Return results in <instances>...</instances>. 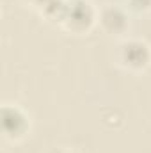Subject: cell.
Instances as JSON below:
<instances>
[{
	"label": "cell",
	"instance_id": "8992f818",
	"mask_svg": "<svg viewBox=\"0 0 151 153\" xmlns=\"http://www.w3.org/2000/svg\"><path fill=\"white\" fill-rule=\"evenodd\" d=\"M27 7H30V9H34V11H38L39 14L44 11V7L52 2V0H21Z\"/></svg>",
	"mask_w": 151,
	"mask_h": 153
},
{
	"label": "cell",
	"instance_id": "3957f363",
	"mask_svg": "<svg viewBox=\"0 0 151 153\" xmlns=\"http://www.w3.org/2000/svg\"><path fill=\"white\" fill-rule=\"evenodd\" d=\"M0 126L7 141L20 143L30 134L32 119H30V114L21 105L5 102L2 103V109H0Z\"/></svg>",
	"mask_w": 151,
	"mask_h": 153
},
{
	"label": "cell",
	"instance_id": "7a4b0ae2",
	"mask_svg": "<svg viewBox=\"0 0 151 153\" xmlns=\"http://www.w3.org/2000/svg\"><path fill=\"white\" fill-rule=\"evenodd\" d=\"M115 61L126 71H146L151 66V45L141 38H124L117 46Z\"/></svg>",
	"mask_w": 151,
	"mask_h": 153
},
{
	"label": "cell",
	"instance_id": "277c9868",
	"mask_svg": "<svg viewBox=\"0 0 151 153\" xmlns=\"http://www.w3.org/2000/svg\"><path fill=\"white\" fill-rule=\"evenodd\" d=\"M98 25L107 36L124 39L128 29H130V13L123 5L107 4L100 9Z\"/></svg>",
	"mask_w": 151,
	"mask_h": 153
},
{
	"label": "cell",
	"instance_id": "5b68a950",
	"mask_svg": "<svg viewBox=\"0 0 151 153\" xmlns=\"http://www.w3.org/2000/svg\"><path fill=\"white\" fill-rule=\"evenodd\" d=\"M123 7L128 13L142 14V13L151 11V0H123Z\"/></svg>",
	"mask_w": 151,
	"mask_h": 153
},
{
	"label": "cell",
	"instance_id": "52a82bcc",
	"mask_svg": "<svg viewBox=\"0 0 151 153\" xmlns=\"http://www.w3.org/2000/svg\"><path fill=\"white\" fill-rule=\"evenodd\" d=\"M48 153H78V152L70 150V148H53V150H50Z\"/></svg>",
	"mask_w": 151,
	"mask_h": 153
},
{
	"label": "cell",
	"instance_id": "6da1fadb",
	"mask_svg": "<svg viewBox=\"0 0 151 153\" xmlns=\"http://www.w3.org/2000/svg\"><path fill=\"white\" fill-rule=\"evenodd\" d=\"M100 11L91 0H66L59 27L73 36H85L98 25Z\"/></svg>",
	"mask_w": 151,
	"mask_h": 153
}]
</instances>
